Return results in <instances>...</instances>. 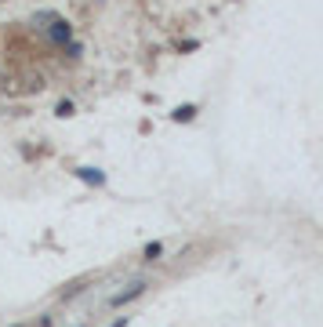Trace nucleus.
<instances>
[{
	"instance_id": "f257e3e1",
	"label": "nucleus",
	"mask_w": 323,
	"mask_h": 327,
	"mask_svg": "<svg viewBox=\"0 0 323 327\" xmlns=\"http://www.w3.org/2000/svg\"><path fill=\"white\" fill-rule=\"evenodd\" d=\"M51 40H55V44H69V40H73V26L66 22V18H51Z\"/></svg>"
},
{
	"instance_id": "f03ea898",
	"label": "nucleus",
	"mask_w": 323,
	"mask_h": 327,
	"mask_svg": "<svg viewBox=\"0 0 323 327\" xmlns=\"http://www.w3.org/2000/svg\"><path fill=\"white\" fill-rule=\"evenodd\" d=\"M145 291V283H135L131 291H120V295H113V305H124V302H131V298H138Z\"/></svg>"
},
{
	"instance_id": "7ed1b4c3",
	"label": "nucleus",
	"mask_w": 323,
	"mask_h": 327,
	"mask_svg": "<svg viewBox=\"0 0 323 327\" xmlns=\"http://www.w3.org/2000/svg\"><path fill=\"white\" fill-rule=\"evenodd\" d=\"M76 175L84 178V182H95V186H102V182H105V175H102V171H91V168H76Z\"/></svg>"
},
{
	"instance_id": "20e7f679",
	"label": "nucleus",
	"mask_w": 323,
	"mask_h": 327,
	"mask_svg": "<svg viewBox=\"0 0 323 327\" xmlns=\"http://www.w3.org/2000/svg\"><path fill=\"white\" fill-rule=\"evenodd\" d=\"M196 116V106H178L175 109V120H192Z\"/></svg>"
},
{
	"instance_id": "39448f33",
	"label": "nucleus",
	"mask_w": 323,
	"mask_h": 327,
	"mask_svg": "<svg viewBox=\"0 0 323 327\" xmlns=\"http://www.w3.org/2000/svg\"><path fill=\"white\" fill-rule=\"evenodd\" d=\"M160 251H164V248H160V243H149V248H145V258H149V262H153V258H156V255H160Z\"/></svg>"
},
{
	"instance_id": "423d86ee",
	"label": "nucleus",
	"mask_w": 323,
	"mask_h": 327,
	"mask_svg": "<svg viewBox=\"0 0 323 327\" xmlns=\"http://www.w3.org/2000/svg\"><path fill=\"white\" fill-rule=\"evenodd\" d=\"M113 327H124V316H120V320H116V323H113Z\"/></svg>"
}]
</instances>
